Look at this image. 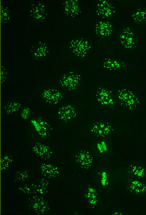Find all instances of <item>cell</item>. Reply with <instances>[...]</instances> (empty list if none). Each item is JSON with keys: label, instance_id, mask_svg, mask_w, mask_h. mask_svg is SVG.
<instances>
[{"label": "cell", "instance_id": "obj_1", "mask_svg": "<svg viewBox=\"0 0 146 215\" xmlns=\"http://www.w3.org/2000/svg\"><path fill=\"white\" fill-rule=\"evenodd\" d=\"M96 13L97 16L103 18L110 16L115 12L112 4L107 0H99L96 3Z\"/></svg>", "mask_w": 146, "mask_h": 215}, {"label": "cell", "instance_id": "obj_2", "mask_svg": "<svg viewBox=\"0 0 146 215\" xmlns=\"http://www.w3.org/2000/svg\"><path fill=\"white\" fill-rule=\"evenodd\" d=\"M112 126L108 122H97L93 124L91 131L98 137H104L113 131Z\"/></svg>", "mask_w": 146, "mask_h": 215}, {"label": "cell", "instance_id": "obj_3", "mask_svg": "<svg viewBox=\"0 0 146 215\" xmlns=\"http://www.w3.org/2000/svg\"><path fill=\"white\" fill-rule=\"evenodd\" d=\"M112 32V25L108 22H100L96 25L95 32L98 36L102 37L109 36Z\"/></svg>", "mask_w": 146, "mask_h": 215}, {"label": "cell", "instance_id": "obj_4", "mask_svg": "<svg viewBox=\"0 0 146 215\" xmlns=\"http://www.w3.org/2000/svg\"><path fill=\"white\" fill-rule=\"evenodd\" d=\"M71 45L72 46V49L74 51V53H77V54L79 52L84 54L89 48L88 43L81 39L74 40L71 41Z\"/></svg>", "mask_w": 146, "mask_h": 215}, {"label": "cell", "instance_id": "obj_5", "mask_svg": "<svg viewBox=\"0 0 146 215\" xmlns=\"http://www.w3.org/2000/svg\"><path fill=\"white\" fill-rule=\"evenodd\" d=\"M122 101H124L127 105L133 106L137 103L138 101L136 95L131 91L127 90L123 91L122 96H121Z\"/></svg>", "mask_w": 146, "mask_h": 215}, {"label": "cell", "instance_id": "obj_6", "mask_svg": "<svg viewBox=\"0 0 146 215\" xmlns=\"http://www.w3.org/2000/svg\"><path fill=\"white\" fill-rule=\"evenodd\" d=\"M128 35V33L127 35V33H126L125 31H124L120 36V40L121 43L125 46H127V48H129V45H130V44L132 45L133 41L132 35L129 36Z\"/></svg>", "mask_w": 146, "mask_h": 215}]
</instances>
